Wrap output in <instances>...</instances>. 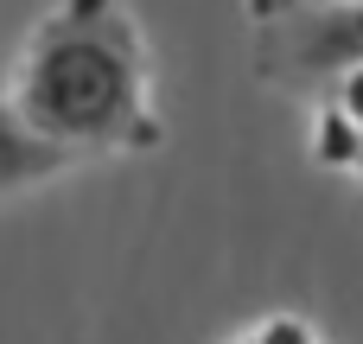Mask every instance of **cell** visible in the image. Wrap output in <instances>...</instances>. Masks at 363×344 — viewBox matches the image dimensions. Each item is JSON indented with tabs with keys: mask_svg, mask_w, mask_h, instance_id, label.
I'll use <instances>...</instances> for the list:
<instances>
[{
	"mask_svg": "<svg viewBox=\"0 0 363 344\" xmlns=\"http://www.w3.org/2000/svg\"><path fill=\"white\" fill-rule=\"evenodd\" d=\"M351 172H357V179H363V147H357V160H351Z\"/></svg>",
	"mask_w": 363,
	"mask_h": 344,
	"instance_id": "cell-8",
	"label": "cell"
},
{
	"mask_svg": "<svg viewBox=\"0 0 363 344\" xmlns=\"http://www.w3.org/2000/svg\"><path fill=\"white\" fill-rule=\"evenodd\" d=\"M281 6H306V0H249V13H255V19H268V13H281Z\"/></svg>",
	"mask_w": 363,
	"mask_h": 344,
	"instance_id": "cell-7",
	"label": "cell"
},
{
	"mask_svg": "<svg viewBox=\"0 0 363 344\" xmlns=\"http://www.w3.org/2000/svg\"><path fill=\"white\" fill-rule=\"evenodd\" d=\"M13 115L51 147L77 153H153L166 140L153 109V57L128 0H57L6 89Z\"/></svg>",
	"mask_w": 363,
	"mask_h": 344,
	"instance_id": "cell-1",
	"label": "cell"
},
{
	"mask_svg": "<svg viewBox=\"0 0 363 344\" xmlns=\"http://www.w3.org/2000/svg\"><path fill=\"white\" fill-rule=\"evenodd\" d=\"M363 134L332 109V102H319V115H313V160L319 166H338V172H351V160H357Z\"/></svg>",
	"mask_w": 363,
	"mask_h": 344,
	"instance_id": "cell-4",
	"label": "cell"
},
{
	"mask_svg": "<svg viewBox=\"0 0 363 344\" xmlns=\"http://www.w3.org/2000/svg\"><path fill=\"white\" fill-rule=\"evenodd\" d=\"M325 102H332V109H338V115H345V121H351V128L363 134V64H351L345 77H332Z\"/></svg>",
	"mask_w": 363,
	"mask_h": 344,
	"instance_id": "cell-6",
	"label": "cell"
},
{
	"mask_svg": "<svg viewBox=\"0 0 363 344\" xmlns=\"http://www.w3.org/2000/svg\"><path fill=\"white\" fill-rule=\"evenodd\" d=\"M230 344H319V332L300 313H274V319H262L255 332H242V338H230Z\"/></svg>",
	"mask_w": 363,
	"mask_h": 344,
	"instance_id": "cell-5",
	"label": "cell"
},
{
	"mask_svg": "<svg viewBox=\"0 0 363 344\" xmlns=\"http://www.w3.org/2000/svg\"><path fill=\"white\" fill-rule=\"evenodd\" d=\"M363 64V0H306L255 19V70L281 89H332Z\"/></svg>",
	"mask_w": 363,
	"mask_h": 344,
	"instance_id": "cell-2",
	"label": "cell"
},
{
	"mask_svg": "<svg viewBox=\"0 0 363 344\" xmlns=\"http://www.w3.org/2000/svg\"><path fill=\"white\" fill-rule=\"evenodd\" d=\"M64 166H70V153H64V147H51L45 134H32V128L13 115V102H0V198H6V192H26V185L57 179Z\"/></svg>",
	"mask_w": 363,
	"mask_h": 344,
	"instance_id": "cell-3",
	"label": "cell"
}]
</instances>
